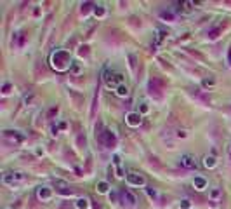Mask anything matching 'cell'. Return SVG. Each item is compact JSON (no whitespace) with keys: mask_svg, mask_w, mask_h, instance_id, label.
<instances>
[{"mask_svg":"<svg viewBox=\"0 0 231 209\" xmlns=\"http://www.w3.org/2000/svg\"><path fill=\"white\" fill-rule=\"evenodd\" d=\"M51 65H52L54 70L64 72V70L71 68L73 63H71V56H70L68 51H64V49H56V51L51 54Z\"/></svg>","mask_w":231,"mask_h":209,"instance_id":"obj_1","label":"cell"},{"mask_svg":"<svg viewBox=\"0 0 231 209\" xmlns=\"http://www.w3.org/2000/svg\"><path fill=\"white\" fill-rule=\"evenodd\" d=\"M28 180V174L23 171H16V172H5L4 174V178H2V181L5 183V185H11V187H14V185H18V183H24Z\"/></svg>","mask_w":231,"mask_h":209,"instance_id":"obj_2","label":"cell"},{"mask_svg":"<svg viewBox=\"0 0 231 209\" xmlns=\"http://www.w3.org/2000/svg\"><path fill=\"white\" fill-rule=\"evenodd\" d=\"M96 138L99 139V143L103 147H106V148H113L116 145V136L111 131H103V133L96 134Z\"/></svg>","mask_w":231,"mask_h":209,"instance_id":"obj_3","label":"cell"},{"mask_svg":"<svg viewBox=\"0 0 231 209\" xmlns=\"http://www.w3.org/2000/svg\"><path fill=\"white\" fill-rule=\"evenodd\" d=\"M104 84L110 89H116L118 85L123 84V75L122 73H110V72H106L104 73Z\"/></svg>","mask_w":231,"mask_h":209,"instance_id":"obj_4","label":"cell"},{"mask_svg":"<svg viewBox=\"0 0 231 209\" xmlns=\"http://www.w3.org/2000/svg\"><path fill=\"white\" fill-rule=\"evenodd\" d=\"M127 183L129 185H132V187H144L146 185V180H144V176L143 174H139V172H129L127 174Z\"/></svg>","mask_w":231,"mask_h":209,"instance_id":"obj_5","label":"cell"},{"mask_svg":"<svg viewBox=\"0 0 231 209\" xmlns=\"http://www.w3.org/2000/svg\"><path fill=\"white\" fill-rule=\"evenodd\" d=\"M179 164H181L183 167H186V169H195V167L198 166V162H196L195 155H191V153H184V155H181Z\"/></svg>","mask_w":231,"mask_h":209,"instance_id":"obj_6","label":"cell"},{"mask_svg":"<svg viewBox=\"0 0 231 209\" xmlns=\"http://www.w3.org/2000/svg\"><path fill=\"white\" fill-rule=\"evenodd\" d=\"M141 120H143V117H141V113H137V112H130V113H127V117H125V122H127V126H130V127H139V126H141Z\"/></svg>","mask_w":231,"mask_h":209,"instance_id":"obj_7","label":"cell"},{"mask_svg":"<svg viewBox=\"0 0 231 209\" xmlns=\"http://www.w3.org/2000/svg\"><path fill=\"white\" fill-rule=\"evenodd\" d=\"M37 197H38L42 202H45V200H51V199L54 197V192H52V188H49V187H38Z\"/></svg>","mask_w":231,"mask_h":209,"instance_id":"obj_8","label":"cell"},{"mask_svg":"<svg viewBox=\"0 0 231 209\" xmlns=\"http://www.w3.org/2000/svg\"><path fill=\"white\" fill-rule=\"evenodd\" d=\"M120 202H125L127 206H135L137 199L134 193H130L129 190H120Z\"/></svg>","mask_w":231,"mask_h":209,"instance_id":"obj_9","label":"cell"},{"mask_svg":"<svg viewBox=\"0 0 231 209\" xmlns=\"http://www.w3.org/2000/svg\"><path fill=\"white\" fill-rule=\"evenodd\" d=\"M4 138H5V139H11V141H14V143L24 141V134H19L18 131H4Z\"/></svg>","mask_w":231,"mask_h":209,"instance_id":"obj_10","label":"cell"},{"mask_svg":"<svg viewBox=\"0 0 231 209\" xmlns=\"http://www.w3.org/2000/svg\"><path fill=\"white\" fill-rule=\"evenodd\" d=\"M148 89H150V94L155 96V98H160V96H162V87H160V82H158V80H150Z\"/></svg>","mask_w":231,"mask_h":209,"instance_id":"obj_11","label":"cell"},{"mask_svg":"<svg viewBox=\"0 0 231 209\" xmlns=\"http://www.w3.org/2000/svg\"><path fill=\"white\" fill-rule=\"evenodd\" d=\"M193 187H195L196 190H205V188H207V180L202 178V176H196V178L193 180Z\"/></svg>","mask_w":231,"mask_h":209,"instance_id":"obj_12","label":"cell"},{"mask_svg":"<svg viewBox=\"0 0 231 209\" xmlns=\"http://www.w3.org/2000/svg\"><path fill=\"white\" fill-rule=\"evenodd\" d=\"M203 166H205L207 169H214V167L217 166V159H215L214 155H205V157H203Z\"/></svg>","mask_w":231,"mask_h":209,"instance_id":"obj_13","label":"cell"},{"mask_svg":"<svg viewBox=\"0 0 231 209\" xmlns=\"http://www.w3.org/2000/svg\"><path fill=\"white\" fill-rule=\"evenodd\" d=\"M115 94L118 96V98H127V96H129V87H127L125 84L118 85V87L115 89Z\"/></svg>","mask_w":231,"mask_h":209,"instance_id":"obj_14","label":"cell"},{"mask_svg":"<svg viewBox=\"0 0 231 209\" xmlns=\"http://www.w3.org/2000/svg\"><path fill=\"white\" fill-rule=\"evenodd\" d=\"M96 188L99 193H108V192H110V183H108V181H99Z\"/></svg>","mask_w":231,"mask_h":209,"instance_id":"obj_15","label":"cell"},{"mask_svg":"<svg viewBox=\"0 0 231 209\" xmlns=\"http://www.w3.org/2000/svg\"><path fill=\"white\" fill-rule=\"evenodd\" d=\"M77 209H89V199H85V197H80L77 200Z\"/></svg>","mask_w":231,"mask_h":209,"instance_id":"obj_16","label":"cell"},{"mask_svg":"<svg viewBox=\"0 0 231 209\" xmlns=\"http://www.w3.org/2000/svg\"><path fill=\"white\" fill-rule=\"evenodd\" d=\"M222 195V192H221V188H212L210 192H209V197H210L212 200H217L219 197Z\"/></svg>","mask_w":231,"mask_h":209,"instance_id":"obj_17","label":"cell"},{"mask_svg":"<svg viewBox=\"0 0 231 209\" xmlns=\"http://www.w3.org/2000/svg\"><path fill=\"white\" fill-rule=\"evenodd\" d=\"M160 18L165 19V21H174V19H175V16H174L170 11H163V12H160Z\"/></svg>","mask_w":231,"mask_h":209,"instance_id":"obj_18","label":"cell"},{"mask_svg":"<svg viewBox=\"0 0 231 209\" xmlns=\"http://www.w3.org/2000/svg\"><path fill=\"white\" fill-rule=\"evenodd\" d=\"M94 14H96L97 18H103V16L106 14V9H104L103 5H96V7H94Z\"/></svg>","mask_w":231,"mask_h":209,"instance_id":"obj_19","label":"cell"},{"mask_svg":"<svg viewBox=\"0 0 231 209\" xmlns=\"http://www.w3.org/2000/svg\"><path fill=\"white\" fill-rule=\"evenodd\" d=\"M146 193H148L151 199H158V192L155 190V188H146Z\"/></svg>","mask_w":231,"mask_h":209,"instance_id":"obj_20","label":"cell"},{"mask_svg":"<svg viewBox=\"0 0 231 209\" xmlns=\"http://www.w3.org/2000/svg\"><path fill=\"white\" fill-rule=\"evenodd\" d=\"M181 209H191V202L188 200V199H184V200H181Z\"/></svg>","mask_w":231,"mask_h":209,"instance_id":"obj_21","label":"cell"},{"mask_svg":"<svg viewBox=\"0 0 231 209\" xmlns=\"http://www.w3.org/2000/svg\"><path fill=\"white\" fill-rule=\"evenodd\" d=\"M221 33V28H215V30H212V32H209V38H215L217 35Z\"/></svg>","mask_w":231,"mask_h":209,"instance_id":"obj_22","label":"cell"},{"mask_svg":"<svg viewBox=\"0 0 231 209\" xmlns=\"http://www.w3.org/2000/svg\"><path fill=\"white\" fill-rule=\"evenodd\" d=\"M91 5H92L91 2H87V4H83V5H82V14H87V12H89V7H91Z\"/></svg>","mask_w":231,"mask_h":209,"instance_id":"obj_23","label":"cell"},{"mask_svg":"<svg viewBox=\"0 0 231 209\" xmlns=\"http://www.w3.org/2000/svg\"><path fill=\"white\" fill-rule=\"evenodd\" d=\"M2 93H4V94H9V93H11V84H4Z\"/></svg>","mask_w":231,"mask_h":209,"instance_id":"obj_24","label":"cell"},{"mask_svg":"<svg viewBox=\"0 0 231 209\" xmlns=\"http://www.w3.org/2000/svg\"><path fill=\"white\" fill-rule=\"evenodd\" d=\"M54 115H58V108H56V106H52V108L49 110V115H47V117L51 119V117H54Z\"/></svg>","mask_w":231,"mask_h":209,"instance_id":"obj_25","label":"cell"},{"mask_svg":"<svg viewBox=\"0 0 231 209\" xmlns=\"http://www.w3.org/2000/svg\"><path fill=\"white\" fill-rule=\"evenodd\" d=\"M203 85H205V87L214 85V78H205V80H203Z\"/></svg>","mask_w":231,"mask_h":209,"instance_id":"obj_26","label":"cell"},{"mask_svg":"<svg viewBox=\"0 0 231 209\" xmlns=\"http://www.w3.org/2000/svg\"><path fill=\"white\" fill-rule=\"evenodd\" d=\"M113 164H115L116 167L120 166V155H113Z\"/></svg>","mask_w":231,"mask_h":209,"instance_id":"obj_27","label":"cell"},{"mask_svg":"<svg viewBox=\"0 0 231 209\" xmlns=\"http://www.w3.org/2000/svg\"><path fill=\"white\" fill-rule=\"evenodd\" d=\"M148 110H150V108H148V105H144V103H143V106H141V113H148Z\"/></svg>","mask_w":231,"mask_h":209,"instance_id":"obj_28","label":"cell"},{"mask_svg":"<svg viewBox=\"0 0 231 209\" xmlns=\"http://www.w3.org/2000/svg\"><path fill=\"white\" fill-rule=\"evenodd\" d=\"M59 127H61V126H59ZM59 127H58V126H54V127H52V134H54V136L59 133Z\"/></svg>","mask_w":231,"mask_h":209,"instance_id":"obj_29","label":"cell"},{"mask_svg":"<svg viewBox=\"0 0 231 209\" xmlns=\"http://www.w3.org/2000/svg\"><path fill=\"white\" fill-rule=\"evenodd\" d=\"M177 136H179V138H186V133H183V131H181V133H177Z\"/></svg>","mask_w":231,"mask_h":209,"instance_id":"obj_30","label":"cell"},{"mask_svg":"<svg viewBox=\"0 0 231 209\" xmlns=\"http://www.w3.org/2000/svg\"><path fill=\"white\" fill-rule=\"evenodd\" d=\"M228 155H230V159H231V143H230V147H228Z\"/></svg>","mask_w":231,"mask_h":209,"instance_id":"obj_31","label":"cell"},{"mask_svg":"<svg viewBox=\"0 0 231 209\" xmlns=\"http://www.w3.org/2000/svg\"><path fill=\"white\" fill-rule=\"evenodd\" d=\"M228 59H230V65H231V49H230V52H228Z\"/></svg>","mask_w":231,"mask_h":209,"instance_id":"obj_32","label":"cell"},{"mask_svg":"<svg viewBox=\"0 0 231 209\" xmlns=\"http://www.w3.org/2000/svg\"><path fill=\"white\" fill-rule=\"evenodd\" d=\"M4 209H11V208H4Z\"/></svg>","mask_w":231,"mask_h":209,"instance_id":"obj_33","label":"cell"}]
</instances>
